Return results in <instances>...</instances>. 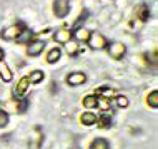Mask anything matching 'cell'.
<instances>
[{
    "mask_svg": "<svg viewBox=\"0 0 158 149\" xmlns=\"http://www.w3.org/2000/svg\"><path fill=\"white\" fill-rule=\"evenodd\" d=\"M87 42H88V45H90V49H93V50H102L108 45L106 39L100 32H90V37H88Z\"/></svg>",
    "mask_w": 158,
    "mask_h": 149,
    "instance_id": "1",
    "label": "cell"
},
{
    "mask_svg": "<svg viewBox=\"0 0 158 149\" xmlns=\"http://www.w3.org/2000/svg\"><path fill=\"white\" fill-rule=\"evenodd\" d=\"M53 12H55V15L60 17V19L67 17L68 12H70V2H68V0H55L53 2Z\"/></svg>",
    "mask_w": 158,
    "mask_h": 149,
    "instance_id": "2",
    "label": "cell"
},
{
    "mask_svg": "<svg viewBox=\"0 0 158 149\" xmlns=\"http://www.w3.org/2000/svg\"><path fill=\"white\" fill-rule=\"evenodd\" d=\"M106 49H108V54L112 55L113 59H122L127 52L125 44H122V42H112L110 45H106Z\"/></svg>",
    "mask_w": 158,
    "mask_h": 149,
    "instance_id": "3",
    "label": "cell"
},
{
    "mask_svg": "<svg viewBox=\"0 0 158 149\" xmlns=\"http://www.w3.org/2000/svg\"><path fill=\"white\" fill-rule=\"evenodd\" d=\"M20 32H22V27H20V25H10V27L3 29L0 35H2V39H5V40H15L17 37L20 35Z\"/></svg>",
    "mask_w": 158,
    "mask_h": 149,
    "instance_id": "4",
    "label": "cell"
},
{
    "mask_svg": "<svg viewBox=\"0 0 158 149\" xmlns=\"http://www.w3.org/2000/svg\"><path fill=\"white\" fill-rule=\"evenodd\" d=\"M28 86H30V80H28V77H22L19 80V84H17V87L14 89V94H15V99H22L23 94L27 92Z\"/></svg>",
    "mask_w": 158,
    "mask_h": 149,
    "instance_id": "5",
    "label": "cell"
},
{
    "mask_svg": "<svg viewBox=\"0 0 158 149\" xmlns=\"http://www.w3.org/2000/svg\"><path fill=\"white\" fill-rule=\"evenodd\" d=\"M67 82H68V86H80V84L87 82V75L83 72H72V74H68Z\"/></svg>",
    "mask_w": 158,
    "mask_h": 149,
    "instance_id": "6",
    "label": "cell"
},
{
    "mask_svg": "<svg viewBox=\"0 0 158 149\" xmlns=\"http://www.w3.org/2000/svg\"><path fill=\"white\" fill-rule=\"evenodd\" d=\"M53 39H55V42H62V44H65V42L72 40V30H68V29H65V27L58 29V30L53 34Z\"/></svg>",
    "mask_w": 158,
    "mask_h": 149,
    "instance_id": "7",
    "label": "cell"
},
{
    "mask_svg": "<svg viewBox=\"0 0 158 149\" xmlns=\"http://www.w3.org/2000/svg\"><path fill=\"white\" fill-rule=\"evenodd\" d=\"M45 44H47L45 40H33V42H30V45H28V49H27L28 55H33V57L38 55L42 50L45 49Z\"/></svg>",
    "mask_w": 158,
    "mask_h": 149,
    "instance_id": "8",
    "label": "cell"
},
{
    "mask_svg": "<svg viewBox=\"0 0 158 149\" xmlns=\"http://www.w3.org/2000/svg\"><path fill=\"white\" fill-rule=\"evenodd\" d=\"M72 37H75V39L80 40V42H87L88 37H90V32L83 27H78V29H75V32H72Z\"/></svg>",
    "mask_w": 158,
    "mask_h": 149,
    "instance_id": "9",
    "label": "cell"
},
{
    "mask_svg": "<svg viewBox=\"0 0 158 149\" xmlns=\"http://www.w3.org/2000/svg\"><path fill=\"white\" fill-rule=\"evenodd\" d=\"M60 57H62V49L60 47H53L48 54H47V62L53 64V62H57Z\"/></svg>",
    "mask_w": 158,
    "mask_h": 149,
    "instance_id": "10",
    "label": "cell"
},
{
    "mask_svg": "<svg viewBox=\"0 0 158 149\" xmlns=\"http://www.w3.org/2000/svg\"><path fill=\"white\" fill-rule=\"evenodd\" d=\"M80 122L85 126H93L97 122V116L93 112H83L82 116H80Z\"/></svg>",
    "mask_w": 158,
    "mask_h": 149,
    "instance_id": "11",
    "label": "cell"
},
{
    "mask_svg": "<svg viewBox=\"0 0 158 149\" xmlns=\"http://www.w3.org/2000/svg\"><path fill=\"white\" fill-rule=\"evenodd\" d=\"M95 124L100 127V129H108V127L112 126V117L106 116V114H103V116L97 117V122H95Z\"/></svg>",
    "mask_w": 158,
    "mask_h": 149,
    "instance_id": "12",
    "label": "cell"
},
{
    "mask_svg": "<svg viewBox=\"0 0 158 149\" xmlns=\"http://www.w3.org/2000/svg\"><path fill=\"white\" fill-rule=\"evenodd\" d=\"M0 77L3 79V82H10L12 80V72L5 62H0Z\"/></svg>",
    "mask_w": 158,
    "mask_h": 149,
    "instance_id": "13",
    "label": "cell"
},
{
    "mask_svg": "<svg viewBox=\"0 0 158 149\" xmlns=\"http://www.w3.org/2000/svg\"><path fill=\"white\" fill-rule=\"evenodd\" d=\"M32 37H33V34H32V30L30 29H22V32H20V35L17 37V42L19 44H23V42H30L32 40Z\"/></svg>",
    "mask_w": 158,
    "mask_h": 149,
    "instance_id": "14",
    "label": "cell"
},
{
    "mask_svg": "<svg viewBox=\"0 0 158 149\" xmlns=\"http://www.w3.org/2000/svg\"><path fill=\"white\" fill-rule=\"evenodd\" d=\"M95 96H100V97H105V99H112V97H115L117 94H115V91L113 89H110V87H100V89H97V94Z\"/></svg>",
    "mask_w": 158,
    "mask_h": 149,
    "instance_id": "15",
    "label": "cell"
},
{
    "mask_svg": "<svg viewBox=\"0 0 158 149\" xmlns=\"http://www.w3.org/2000/svg\"><path fill=\"white\" fill-rule=\"evenodd\" d=\"M90 149H110V146H108V141H106V139L97 138L95 141L90 144Z\"/></svg>",
    "mask_w": 158,
    "mask_h": 149,
    "instance_id": "16",
    "label": "cell"
},
{
    "mask_svg": "<svg viewBox=\"0 0 158 149\" xmlns=\"http://www.w3.org/2000/svg\"><path fill=\"white\" fill-rule=\"evenodd\" d=\"M65 50L68 52V55H77L78 54V42H75V40H68L65 42Z\"/></svg>",
    "mask_w": 158,
    "mask_h": 149,
    "instance_id": "17",
    "label": "cell"
},
{
    "mask_svg": "<svg viewBox=\"0 0 158 149\" xmlns=\"http://www.w3.org/2000/svg\"><path fill=\"white\" fill-rule=\"evenodd\" d=\"M97 101H98L97 96H85L83 97V106L87 109H93V107H97Z\"/></svg>",
    "mask_w": 158,
    "mask_h": 149,
    "instance_id": "18",
    "label": "cell"
},
{
    "mask_svg": "<svg viewBox=\"0 0 158 149\" xmlns=\"http://www.w3.org/2000/svg\"><path fill=\"white\" fill-rule=\"evenodd\" d=\"M147 102H148V106H152L153 109H156L158 107V91H152L147 97Z\"/></svg>",
    "mask_w": 158,
    "mask_h": 149,
    "instance_id": "19",
    "label": "cell"
},
{
    "mask_svg": "<svg viewBox=\"0 0 158 149\" xmlns=\"http://www.w3.org/2000/svg\"><path fill=\"white\" fill-rule=\"evenodd\" d=\"M28 80H30L32 84H38L44 80V72L42 70H33L30 75H28Z\"/></svg>",
    "mask_w": 158,
    "mask_h": 149,
    "instance_id": "20",
    "label": "cell"
},
{
    "mask_svg": "<svg viewBox=\"0 0 158 149\" xmlns=\"http://www.w3.org/2000/svg\"><path fill=\"white\" fill-rule=\"evenodd\" d=\"M138 19L143 20V22L150 19V8H148V5H142V7H140V10H138Z\"/></svg>",
    "mask_w": 158,
    "mask_h": 149,
    "instance_id": "21",
    "label": "cell"
},
{
    "mask_svg": "<svg viewBox=\"0 0 158 149\" xmlns=\"http://www.w3.org/2000/svg\"><path fill=\"white\" fill-rule=\"evenodd\" d=\"M97 106L100 107L102 111H108L110 109V99H105V97H98V101H97Z\"/></svg>",
    "mask_w": 158,
    "mask_h": 149,
    "instance_id": "22",
    "label": "cell"
},
{
    "mask_svg": "<svg viewBox=\"0 0 158 149\" xmlns=\"http://www.w3.org/2000/svg\"><path fill=\"white\" fill-rule=\"evenodd\" d=\"M87 17H88V10H83L82 14H80L78 20H77V22L73 24V29H78V27H80V24H82V22H85V20H87Z\"/></svg>",
    "mask_w": 158,
    "mask_h": 149,
    "instance_id": "23",
    "label": "cell"
},
{
    "mask_svg": "<svg viewBox=\"0 0 158 149\" xmlns=\"http://www.w3.org/2000/svg\"><path fill=\"white\" fill-rule=\"evenodd\" d=\"M7 124H8V114L5 112V111L0 109V127H3Z\"/></svg>",
    "mask_w": 158,
    "mask_h": 149,
    "instance_id": "24",
    "label": "cell"
},
{
    "mask_svg": "<svg viewBox=\"0 0 158 149\" xmlns=\"http://www.w3.org/2000/svg\"><path fill=\"white\" fill-rule=\"evenodd\" d=\"M117 104H118V107H127V106H128V99L125 96H118L117 97Z\"/></svg>",
    "mask_w": 158,
    "mask_h": 149,
    "instance_id": "25",
    "label": "cell"
},
{
    "mask_svg": "<svg viewBox=\"0 0 158 149\" xmlns=\"http://www.w3.org/2000/svg\"><path fill=\"white\" fill-rule=\"evenodd\" d=\"M27 106H28V101H27V99H23V101H20L19 104H17V109H19L20 112H23V111L27 109Z\"/></svg>",
    "mask_w": 158,
    "mask_h": 149,
    "instance_id": "26",
    "label": "cell"
},
{
    "mask_svg": "<svg viewBox=\"0 0 158 149\" xmlns=\"http://www.w3.org/2000/svg\"><path fill=\"white\" fill-rule=\"evenodd\" d=\"M3 55H5V54H3V50L0 49V62H3Z\"/></svg>",
    "mask_w": 158,
    "mask_h": 149,
    "instance_id": "27",
    "label": "cell"
}]
</instances>
